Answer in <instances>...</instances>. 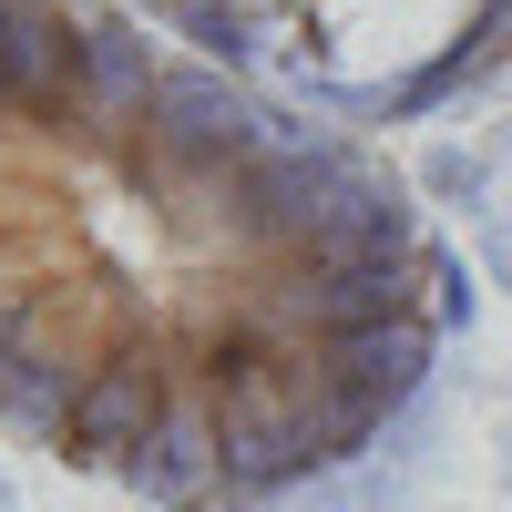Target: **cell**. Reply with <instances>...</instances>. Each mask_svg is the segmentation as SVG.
Masks as SVG:
<instances>
[{
    "label": "cell",
    "mask_w": 512,
    "mask_h": 512,
    "mask_svg": "<svg viewBox=\"0 0 512 512\" xmlns=\"http://www.w3.org/2000/svg\"><path fill=\"white\" fill-rule=\"evenodd\" d=\"M451 256L369 134L123 0H0V431L154 512H267L390 431Z\"/></svg>",
    "instance_id": "6da1fadb"
},
{
    "label": "cell",
    "mask_w": 512,
    "mask_h": 512,
    "mask_svg": "<svg viewBox=\"0 0 512 512\" xmlns=\"http://www.w3.org/2000/svg\"><path fill=\"white\" fill-rule=\"evenodd\" d=\"M123 11L349 134L431 123L512 72V0H123Z\"/></svg>",
    "instance_id": "7a4b0ae2"
}]
</instances>
